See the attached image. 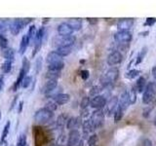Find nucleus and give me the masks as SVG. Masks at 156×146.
Listing matches in <instances>:
<instances>
[{"mask_svg": "<svg viewBox=\"0 0 156 146\" xmlns=\"http://www.w3.org/2000/svg\"><path fill=\"white\" fill-rule=\"evenodd\" d=\"M9 130H10V122H7L3 129V131H2V136H1V139H0V144H2L5 141V139H6L7 135L9 134Z\"/></svg>", "mask_w": 156, "mask_h": 146, "instance_id": "nucleus-32", "label": "nucleus"}, {"mask_svg": "<svg viewBox=\"0 0 156 146\" xmlns=\"http://www.w3.org/2000/svg\"><path fill=\"white\" fill-rule=\"evenodd\" d=\"M118 105H119L124 111H125L127 108H128V106L130 105V102H129L128 92H124L123 94H121L120 99H118Z\"/></svg>", "mask_w": 156, "mask_h": 146, "instance_id": "nucleus-18", "label": "nucleus"}, {"mask_svg": "<svg viewBox=\"0 0 156 146\" xmlns=\"http://www.w3.org/2000/svg\"><path fill=\"white\" fill-rule=\"evenodd\" d=\"M53 117H54V112L47 109L46 107H42V108L38 109L35 112V114H34V120L37 123L45 124L48 123L49 121H51Z\"/></svg>", "mask_w": 156, "mask_h": 146, "instance_id": "nucleus-2", "label": "nucleus"}, {"mask_svg": "<svg viewBox=\"0 0 156 146\" xmlns=\"http://www.w3.org/2000/svg\"><path fill=\"white\" fill-rule=\"evenodd\" d=\"M80 133L78 130H72L68 134L67 137V146H76L77 143L81 140L80 139Z\"/></svg>", "mask_w": 156, "mask_h": 146, "instance_id": "nucleus-10", "label": "nucleus"}, {"mask_svg": "<svg viewBox=\"0 0 156 146\" xmlns=\"http://www.w3.org/2000/svg\"><path fill=\"white\" fill-rule=\"evenodd\" d=\"M140 73V70H138V69H131L130 71H128L125 74L126 78H128V79H134V78H136Z\"/></svg>", "mask_w": 156, "mask_h": 146, "instance_id": "nucleus-33", "label": "nucleus"}, {"mask_svg": "<svg viewBox=\"0 0 156 146\" xmlns=\"http://www.w3.org/2000/svg\"><path fill=\"white\" fill-rule=\"evenodd\" d=\"M62 61V57L61 56H58V54L56 53V51L54 52H50L47 55V57H46V61L49 65L50 64H54V63H57L58 61Z\"/></svg>", "mask_w": 156, "mask_h": 146, "instance_id": "nucleus-17", "label": "nucleus"}, {"mask_svg": "<svg viewBox=\"0 0 156 146\" xmlns=\"http://www.w3.org/2000/svg\"><path fill=\"white\" fill-rule=\"evenodd\" d=\"M133 35L130 31H118L114 34V39L120 44H127L132 41Z\"/></svg>", "mask_w": 156, "mask_h": 146, "instance_id": "nucleus-6", "label": "nucleus"}, {"mask_svg": "<svg viewBox=\"0 0 156 146\" xmlns=\"http://www.w3.org/2000/svg\"><path fill=\"white\" fill-rule=\"evenodd\" d=\"M80 76H81V78L83 80H87L88 78H89V76H90V72L88 70H82L80 72Z\"/></svg>", "mask_w": 156, "mask_h": 146, "instance_id": "nucleus-45", "label": "nucleus"}, {"mask_svg": "<svg viewBox=\"0 0 156 146\" xmlns=\"http://www.w3.org/2000/svg\"><path fill=\"white\" fill-rule=\"evenodd\" d=\"M45 107L47 109H49L50 111H52V112H54L55 110H57V108H58V105H57V103L55 101H48L47 103H46V105H45Z\"/></svg>", "mask_w": 156, "mask_h": 146, "instance_id": "nucleus-41", "label": "nucleus"}, {"mask_svg": "<svg viewBox=\"0 0 156 146\" xmlns=\"http://www.w3.org/2000/svg\"><path fill=\"white\" fill-rule=\"evenodd\" d=\"M98 142V135L97 134H92L89 136V138H88V145L89 146H96Z\"/></svg>", "mask_w": 156, "mask_h": 146, "instance_id": "nucleus-39", "label": "nucleus"}, {"mask_svg": "<svg viewBox=\"0 0 156 146\" xmlns=\"http://www.w3.org/2000/svg\"><path fill=\"white\" fill-rule=\"evenodd\" d=\"M17 146H27V134H22L19 136L17 141Z\"/></svg>", "mask_w": 156, "mask_h": 146, "instance_id": "nucleus-36", "label": "nucleus"}, {"mask_svg": "<svg viewBox=\"0 0 156 146\" xmlns=\"http://www.w3.org/2000/svg\"><path fill=\"white\" fill-rule=\"evenodd\" d=\"M156 23V19L155 18H147L145 19V23H144V26H151Z\"/></svg>", "mask_w": 156, "mask_h": 146, "instance_id": "nucleus-44", "label": "nucleus"}, {"mask_svg": "<svg viewBox=\"0 0 156 146\" xmlns=\"http://www.w3.org/2000/svg\"><path fill=\"white\" fill-rule=\"evenodd\" d=\"M61 76L60 71H53V70H48L46 77L49 80H57L58 77Z\"/></svg>", "mask_w": 156, "mask_h": 146, "instance_id": "nucleus-29", "label": "nucleus"}, {"mask_svg": "<svg viewBox=\"0 0 156 146\" xmlns=\"http://www.w3.org/2000/svg\"><path fill=\"white\" fill-rule=\"evenodd\" d=\"M87 19L90 23H98V19Z\"/></svg>", "mask_w": 156, "mask_h": 146, "instance_id": "nucleus-49", "label": "nucleus"}, {"mask_svg": "<svg viewBox=\"0 0 156 146\" xmlns=\"http://www.w3.org/2000/svg\"><path fill=\"white\" fill-rule=\"evenodd\" d=\"M147 53V47H144L143 49L140 50V52L139 53L138 57H136V64H140V63L144 61V58Z\"/></svg>", "mask_w": 156, "mask_h": 146, "instance_id": "nucleus-27", "label": "nucleus"}, {"mask_svg": "<svg viewBox=\"0 0 156 146\" xmlns=\"http://www.w3.org/2000/svg\"><path fill=\"white\" fill-rule=\"evenodd\" d=\"M154 123L156 124V115H155V118H154Z\"/></svg>", "mask_w": 156, "mask_h": 146, "instance_id": "nucleus-53", "label": "nucleus"}, {"mask_svg": "<svg viewBox=\"0 0 156 146\" xmlns=\"http://www.w3.org/2000/svg\"><path fill=\"white\" fill-rule=\"evenodd\" d=\"M22 69L27 73H28L29 69H30V62L27 60V57H23V66H22Z\"/></svg>", "mask_w": 156, "mask_h": 146, "instance_id": "nucleus-37", "label": "nucleus"}, {"mask_svg": "<svg viewBox=\"0 0 156 146\" xmlns=\"http://www.w3.org/2000/svg\"><path fill=\"white\" fill-rule=\"evenodd\" d=\"M146 79L144 76H140L138 81L136 83V91L138 92H144L145 88H146Z\"/></svg>", "mask_w": 156, "mask_h": 146, "instance_id": "nucleus-19", "label": "nucleus"}, {"mask_svg": "<svg viewBox=\"0 0 156 146\" xmlns=\"http://www.w3.org/2000/svg\"><path fill=\"white\" fill-rule=\"evenodd\" d=\"M41 64H42V60H41V57H38V60L36 61V73H38L39 70H40Z\"/></svg>", "mask_w": 156, "mask_h": 146, "instance_id": "nucleus-47", "label": "nucleus"}, {"mask_svg": "<svg viewBox=\"0 0 156 146\" xmlns=\"http://www.w3.org/2000/svg\"><path fill=\"white\" fill-rule=\"evenodd\" d=\"M105 104H106V99L104 96H101V95L94 96L90 102V106L96 110L104 108Z\"/></svg>", "mask_w": 156, "mask_h": 146, "instance_id": "nucleus-8", "label": "nucleus"}, {"mask_svg": "<svg viewBox=\"0 0 156 146\" xmlns=\"http://www.w3.org/2000/svg\"><path fill=\"white\" fill-rule=\"evenodd\" d=\"M73 31L74 30H73L71 26L67 23H62L60 26H58V35L62 37L70 36V35H72Z\"/></svg>", "mask_w": 156, "mask_h": 146, "instance_id": "nucleus-11", "label": "nucleus"}, {"mask_svg": "<svg viewBox=\"0 0 156 146\" xmlns=\"http://www.w3.org/2000/svg\"><path fill=\"white\" fill-rule=\"evenodd\" d=\"M90 121L95 130L101 128L102 125L105 123V112L101 109L95 110L91 115Z\"/></svg>", "mask_w": 156, "mask_h": 146, "instance_id": "nucleus-4", "label": "nucleus"}, {"mask_svg": "<svg viewBox=\"0 0 156 146\" xmlns=\"http://www.w3.org/2000/svg\"><path fill=\"white\" fill-rule=\"evenodd\" d=\"M30 22V19H17L10 23V31L13 35H18L21 32L22 29L24 27V26Z\"/></svg>", "mask_w": 156, "mask_h": 146, "instance_id": "nucleus-5", "label": "nucleus"}, {"mask_svg": "<svg viewBox=\"0 0 156 146\" xmlns=\"http://www.w3.org/2000/svg\"><path fill=\"white\" fill-rule=\"evenodd\" d=\"M29 42H30V40H29V38H28V36H27V34H26V35H23V36L22 37L21 44H20V50H19V53L21 54V55L24 54V52L27 51V47H28Z\"/></svg>", "mask_w": 156, "mask_h": 146, "instance_id": "nucleus-20", "label": "nucleus"}, {"mask_svg": "<svg viewBox=\"0 0 156 146\" xmlns=\"http://www.w3.org/2000/svg\"><path fill=\"white\" fill-rule=\"evenodd\" d=\"M100 92H101V88L99 86H94V87H92L90 90V96H99Z\"/></svg>", "mask_w": 156, "mask_h": 146, "instance_id": "nucleus-43", "label": "nucleus"}, {"mask_svg": "<svg viewBox=\"0 0 156 146\" xmlns=\"http://www.w3.org/2000/svg\"><path fill=\"white\" fill-rule=\"evenodd\" d=\"M31 80H32V78L30 76H28L27 75L26 77H24V79L23 80V83H22V87L23 88V89H27V88L30 85V83H31Z\"/></svg>", "mask_w": 156, "mask_h": 146, "instance_id": "nucleus-42", "label": "nucleus"}, {"mask_svg": "<svg viewBox=\"0 0 156 146\" xmlns=\"http://www.w3.org/2000/svg\"><path fill=\"white\" fill-rule=\"evenodd\" d=\"M58 146H62V145H58Z\"/></svg>", "mask_w": 156, "mask_h": 146, "instance_id": "nucleus-55", "label": "nucleus"}, {"mask_svg": "<svg viewBox=\"0 0 156 146\" xmlns=\"http://www.w3.org/2000/svg\"><path fill=\"white\" fill-rule=\"evenodd\" d=\"M123 61V55L119 51H114L111 54H109V56L107 57V64L110 66H114L119 64Z\"/></svg>", "mask_w": 156, "mask_h": 146, "instance_id": "nucleus-7", "label": "nucleus"}, {"mask_svg": "<svg viewBox=\"0 0 156 146\" xmlns=\"http://www.w3.org/2000/svg\"><path fill=\"white\" fill-rule=\"evenodd\" d=\"M0 118H1V113H0Z\"/></svg>", "mask_w": 156, "mask_h": 146, "instance_id": "nucleus-54", "label": "nucleus"}, {"mask_svg": "<svg viewBox=\"0 0 156 146\" xmlns=\"http://www.w3.org/2000/svg\"><path fill=\"white\" fill-rule=\"evenodd\" d=\"M123 113H124V110L122 109L119 105H117V108L114 112V121L119 122L122 119V117H123Z\"/></svg>", "mask_w": 156, "mask_h": 146, "instance_id": "nucleus-30", "label": "nucleus"}, {"mask_svg": "<svg viewBox=\"0 0 156 146\" xmlns=\"http://www.w3.org/2000/svg\"><path fill=\"white\" fill-rule=\"evenodd\" d=\"M156 96V85L153 82H149L143 94V102L144 104H149L154 99Z\"/></svg>", "mask_w": 156, "mask_h": 146, "instance_id": "nucleus-3", "label": "nucleus"}, {"mask_svg": "<svg viewBox=\"0 0 156 146\" xmlns=\"http://www.w3.org/2000/svg\"><path fill=\"white\" fill-rule=\"evenodd\" d=\"M36 26H30L28 28V32H27V36L29 38V40L30 41H33L34 40V37L36 35Z\"/></svg>", "mask_w": 156, "mask_h": 146, "instance_id": "nucleus-34", "label": "nucleus"}, {"mask_svg": "<svg viewBox=\"0 0 156 146\" xmlns=\"http://www.w3.org/2000/svg\"><path fill=\"white\" fill-rule=\"evenodd\" d=\"M82 127H83V131H84L85 135H88L90 133H92V131L95 130L94 127H93V125H92L90 120H86V121L83 122Z\"/></svg>", "mask_w": 156, "mask_h": 146, "instance_id": "nucleus-23", "label": "nucleus"}, {"mask_svg": "<svg viewBox=\"0 0 156 146\" xmlns=\"http://www.w3.org/2000/svg\"><path fill=\"white\" fill-rule=\"evenodd\" d=\"M2 57L8 61H14L15 57V51L12 48H6L2 50Z\"/></svg>", "mask_w": 156, "mask_h": 146, "instance_id": "nucleus-21", "label": "nucleus"}, {"mask_svg": "<svg viewBox=\"0 0 156 146\" xmlns=\"http://www.w3.org/2000/svg\"><path fill=\"white\" fill-rule=\"evenodd\" d=\"M65 67V62L62 61H58L57 63H54V64H50L48 66V70H53V71H62V68Z\"/></svg>", "mask_w": 156, "mask_h": 146, "instance_id": "nucleus-26", "label": "nucleus"}, {"mask_svg": "<svg viewBox=\"0 0 156 146\" xmlns=\"http://www.w3.org/2000/svg\"><path fill=\"white\" fill-rule=\"evenodd\" d=\"M80 125H81L80 117H71V118H69L66 122V129L69 130H76Z\"/></svg>", "mask_w": 156, "mask_h": 146, "instance_id": "nucleus-13", "label": "nucleus"}, {"mask_svg": "<svg viewBox=\"0 0 156 146\" xmlns=\"http://www.w3.org/2000/svg\"><path fill=\"white\" fill-rule=\"evenodd\" d=\"M141 146H152V141H151L149 138H144L143 140V143H141Z\"/></svg>", "mask_w": 156, "mask_h": 146, "instance_id": "nucleus-46", "label": "nucleus"}, {"mask_svg": "<svg viewBox=\"0 0 156 146\" xmlns=\"http://www.w3.org/2000/svg\"><path fill=\"white\" fill-rule=\"evenodd\" d=\"M90 102H91V99L89 96H84L82 99L81 102H80V107L82 109H86L88 106L90 105Z\"/></svg>", "mask_w": 156, "mask_h": 146, "instance_id": "nucleus-38", "label": "nucleus"}, {"mask_svg": "<svg viewBox=\"0 0 156 146\" xmlns=\"http://www.w3.org/2000/svg\"><path fill=\"white\" fill-rule=\"evenodd\" d=\"M27 76V73L24 72L23 69L20 70V73H19V76L17 78V81L15 82V84H14V91H17L18 90V88L22 85V83H23V80L24 79V77Z\"/></svg>", "mask_w": 156, "mask_h": 146, "instance_id": "nucleus-24", "label": "nucleus"}, {"mask_svg": "<svg viewBox=\"0 0 156 146\" xmlns=\"http://www.w3.org/2000/svg\"><path fill=\"white\" fill-rule=\"evenodd\" d=\"M76 41V37L70 35L67 37H62L58 41V47H71Z\"/></svg>", "mask_w": 156, "mask_h": 146, "instance_id": "nucleus-16", "label": "nucleus"}, {"mask_svg": "<svg viewBox=\"0 0 156 146\" xmlns=\"http://www.w3.org/2000/svg\"><path fill=\"white\" fill-rule=\"evenodd\" d=\"M134 24V19H120L117 23V28L118 31H129L130 28Z\"/></svg>", "mask_w": 156, "mask_h": 146, "instance_id": "nucleus-9", "label": "nucleus"}, {"mask_svg": "<svg viewBox=\"0 0 156 146\" xmlns=\"http://www.w3.org/2000/svg\"><path fill=\"white\" fill-rule=\"evenodd\" d=\"M23 101H21L19 104V112H21L22 109H23Z\"/></svg>", "mask_w": 156, "mask_h": 146, "instance_id": "nucleus-51", "label": "nucleus"}, {"mask_svg": "<svg viewBox=\"0 0 156 146\" xmlns=\"http://www.w3.org/2000/svg\"><path fill=\"white\" fill-rule=\"evenodd\" d=\"M73 30H80L82 27V21L80 19H70L67 23Z\"/></svg>", "mask_w": 156, "mask_h": 146, "instance_id": "nucleus-22", "label": "nucleus"}, {"mask_svg": "<svg viewBox=\"0 0 156 146\" xmlns=\"http://www.w3.org/2000/svg\"><path fill=\"white\" fill-rule=\"evenodd\" d=\"M56 53L62 57L68 56L71 53V47H58Z\"/></svg>", "mask_w": 156, "mask_h": 146, "instance_id": "nucleus-25", "label": "nucleus"}, {"mask_svg": "<svg viewBox=\"0 0 156 146\" xmlns=\"http://www.w3.org/2000/svg\"><path fill=\"white\" fill-rule=\"evenodd\" d=\"M152 75H153L154 79H155V81H156V66H154V67L152 68Z\"/></svg>", "mask_w": 156, "mask_h": 146, "instance_id": "nucleus-50", "label": "nucleus"}, {"mask_svg": "<svg viewBox=\"0 0 156 146\" xmlns=\"http://www.w3.org/2000/svg\"><path fill=\"white\" fill-rule=\"evenodd\" d=\"M11 69H12V61H6L5 62L2 63L1 70H2V72L4 73V74H7V73H9L10 71H11Z\"/></svg>", "mask_w": 156, "mask_h": 146, "instance_id": "nucleus-31", "label": "nucleus"}, {"mask_svg": "<svg viewBox=\"0 0 156 146\" xmlns=\"http://www.w3.org/2000/svg\"><path fill=\"white\" fill-rule=\"evenodd\" d=\"M118 76H119V70L116 67H112L101 77V84L104 87H105L111 84V83H114L118 79Z\"/></svg>", "mask_w": 156, "mask_h": 146, "instance_id": "nucleus-1", "label": "nucleus"}, {"mask_svg": "<svg viewBox=\"0 0 156 146\" xmlns=\"http://www.w3.org/2000/svg\"><path fill=\"white\" fill-rule=\"evenodd\" d=\"M117 105H118V97L117 96H112L111 99L108 100V102H106L105 104V113H107V115H110L112 113H114Z\"/></svg>", "mask_w": 156, "mask_h": 146, "instance_id": "nucleus-12", "label": "nucleus"}, {"mask_svg": "<svg viewBox=\"0 0 156 146\" xmlns=\"http://www.w3.org/2000/svg\"><path fill=\"white\" fill-rule=\"evenodd\" d=\"M57 87H58L57 80H48L42 88V92L49 95V92H52Z\"/></svg>", "mask_w": 156, "mask_h": 146, "instance_id": "nucleus-15", "label": "nucleus"}, {"mask_svg": "<svg viewBox=\"0 0 156 146\" xmlns=\"http://www.w3.org/2000/svg\"><path fill=\"white\" fill-rule=\"evenodd\" d=\"M128 92V97H129V102H130V105L131 104H134L136 100V91L134 88H132V89L127 92Z\"/></svg>", "mask_w": 156, "mask_h": 146, "instance_id": "nucleus-28", "label": "nucleus"}, {"mask_svg": "<svg viewBox=\"0 0 156 146\" xmlns=\"http://www.w3.org/2000/svg\"><path fill=\"white\" fill-rule=\"evenodd\" d=\"M0 48H1L2 50L8 48V40L3 34H0Z\"/></svg>", "mask_w": 156, "mask_h": 146, "instance_id": "nucleus-40", "label": "nucleus"}, {"mask_svg": "<svg viewBox=\"0 0 156 146\" xmlns=\"http://www.w3.org/2000/svg\"><path fill=\"white\" fill-rule=\"evenodd\" d=\"M70 99V96L68 94H63V92H60V94H57L54 96V101L56 102L58 105H63L67 103Z\"/></svg>", "mask_w": 156, "mask_h": 146, "instance_id": "nucleus-14", "label": "nucleus"}, {"mask_svg": "<svg viewBox=\"0 0 156 146\" xmlns=\"http://www.w3.org/2000/svg\"><path fill=\"white\" fill-rule=\"evenodd\" d=\"M4 87V78L3 77H0V92L2 91Z\"/></svg>", "mask_w": 156, "mask_h": 146, "instance_id": "nucleus-48", "label": "nucleus"}, {"mask_svg": "<svg viewBox=\"0 0 156 146\" xmlns=\"http://www.w3.org/2000/svg\"><path fill=\"white\" fill-rule=\"evenodd\" d=\"M76 146H84V141H83V140H80L79 142L77 143Z\"/></svg>", "mask_w": 156, "mask_h": 146, "instance_id": "nucleus-52", "label": "nucleus"}, {"mask_svg": "<svg viewBox=\"0 0 156 146\" xmlns=\"http://www.w3.org/2000/svg\"><path fill=\"white\" fill-rule=\"evenodd\" d=\"M67 118H66V116L65 114H62L58 117V120H57V126L58 127H60V128H62V127L65 126V123H66L67 122Z\"/></svg>", "mask_w": 156, "mask_h": 146, "instance_id": "nucleus-35", "label": "nucleus"}]
</instances>
